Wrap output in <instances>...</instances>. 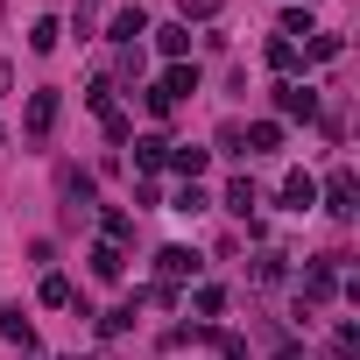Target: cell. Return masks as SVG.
Listing matches in <instances>:
<instances>
[{
    "instance_id": "cell-20",
    "label": "cell",
    "mask_w": 360,
    "mask_h": 360,
    "mask_svg": "<svg viewBox=\"0 0 360 360\" xmlns=\"http://www.w3.org/2000/svg\"><path fill=\"white\" fill-rule=\"evenodd\" d=\"M226 212H240V219L255 212V184H248V176H233V184H226Z\"/></svg>"
},
{
    "instance_id": "cell-23",
    "label": "cell",
    "mask_w": 360,
    "mask_h": 360,
    "mask_svg": "<svg viewBox=\"0 0 360 360\" xmlns=\"http://www.w3.org/2000/svg\"><path fill=\"white\" fill-rule=\"evenodd\" d=\"M304 57H311V64H332V57H339V36H304Z\"/></svg>"
},
{
    "instance_id": "cell-25",
    "label": "cell",
    "mask_w": 360,
    "mask_h": 360,
    "mask_svg": "<svg viewBox=\"0 0 360 360\" xmlns=\"http://www.w3.org/2000/svg\"><path fill=\"white\" fill-rule=\"evenodd\" d=\"M99 127H106V141H127V134H134V127H127V113H120V106H99Z\"/></svg>"
},
{
    "instance_id": "cell-24",
    "label": "cell",
    "mask_w": 360,
    "mask_h": 360,
    "mask_svg": "<svg viewBox=\"0 0 360 360\" xmlns=\"http://www.w3.org/2000/svg\"><path fill=\"white\" fill-rule=\"evenodd\" d=\"M269 64H276V71H283V78H290V71H297V64H304V57H297V43H283V36H276V43H269Z\"/></svg>"
},
{
    "instance_id": "cell-4",
    "label": "cell",
    "mask_w": 360,
    "mask_h": 360,
    "mask_svg": "<svg viewBox=\"0 0 360 360\" xmlns=\"http://www.w3.org/2000/svg\"><path fill=\"white\" fill-rule=\"evenodd\" d=\"M57 113H64V99H57V92H50V85H43V92H29V113H22V127H29V134H36V141H43V134H50V127H57Z\"/></svg>"
},
{
    "instance_id": "cell-28",
    "label": "cell",
    "mask_w": 360,
    "mask_h": 360,
    "mask_svg": "<svg viewBox=\"0 0 360 360\" xmlns=\"http://www.w3.org/2000/svg\"><path fill=\"white\" fill-rule=\"evenodd\" d=\"M85 106H92V113L113 106V78H92V85H85Z\"/></svg>"
},
{
    "instance_id": "cell-32",
    "label": "cell",
    "mask_w": 360,
    "mask_h": 360,
    "mask_svg": "<svg viewBox=\"0 0 360 360\" xmlns=\"http://www.w3.org/2000/svg\"><path fill=\"white\" fill-rule=\"evenodd\" d=\"M212 8H219V0H184V29H191V15H198V22H205V15H212Z\"/></svg>"
},
{
    "instance_id": "cell-9",
    "label": "cell",
    "mask_w": 360,
    "mask_h": 360,
    "mask_svg": "<svg viewBox=\"0 0 360 360\" xmlns=\"http://www.w3.org/2000/svg\"><path fill=\"white\" fill-rule=\"evenodd\" d=\"M205 162H212L205 148H169V162H162V169H176L184 184H198V176H205Z\"/></svg>"
},
{
    "instance_id": "cell-11",
    "label": "cell",
    "mask_w": 360,
    "mask_h": 360,
    "mask_svg": "<svg viewBox=\"0 0 360 360\" xmlns=\"http://www.w3.org/2000/svg\"><path fill=\"white\" fill-rule=\"evenodd\" d=\"M92 205V176L85 169H64V212H85Z\"/></svg>"
},
{
    "instance_id": "cell-17",
    "label": "cell",
    "mask_w": 360,
    "mask_h": 360,
    "mask_svg": "<svg viewBox=\"0 0 360 360\" xmlns=\"http://www.w3.org/2000/svg\"><path fill=\"white\" fill-rule=\"evenodd\" d=\"M191 311H198V318H219V311H226V290H219V283H198Z\"/></svg>"
},
{
    "instance_id": "cell-3",
    "label": "cell",
    "mask_w": 360,
    "mask_h": 360,
    "mask_svg": "<svg viewBox=\"0 0 360 360\" xmlns=\"http://www.w3.org/2000/svg\"><path fill=\"white\" fill-rule=\"evenodd\" d=\"M318 198H325V212H332V219H346V212H353V198H360V184H353V169H332L325 184H318Z\"/></svg>"
},
{
    "instance_id": "cell-1",
    "label": "cell",
    "mask_w": 360,
    "mask_h": 360,
    "mask_svg": "<svg viewBox=\"0 0 360 360\" xmlns=\"http://www.w3.org/2000/svg\"><path fill=\"white\" fill-rule=\"evenodd\" d=\"M276 113H283V120H318V92H311L304 78H283V85H276Z\"/></svg>"
},
{
    "instance_id": "cell-13",
    "label": "cell",
    "mask_w": 360,
    "mask_h": 360,
    "mask_svg": "<svg viewBox=\"0 0 360 360\" xmlns=\"http://www.w3.org/2000/svg\"><path fill=\"white\" fill-rule=\"evenodd\" d=\"M269 148H283V120H255L248 127V155H269Z\"/></svg>"
},
{
    "instance_id": "cell-26",
    "label": "cell",
    "mask_w": 360,
    "mask_h": 360,
    "mask_svg": "<svg viewBox=\"0 0 360 360\" xmlns=\"http://www.w3.org/2000/svg\"><path fill=\"white\" fill-rule=\"evenodd\" d=\"M134 240V219L127 212H106V248H127Z\"/></svg>"
},
{
    "instance_id": "cell-19",
    "label": "cell",
    "mask_w": 360,
    "mask_h": 360,
    "mask_svg": "<svg viewBox=\"0 0 360 360\" xmlns=\"http://www.w3.org/2000/svg\"><path fill=\"white\" fill-rule=\"evenodd\" d=\"M99 8H106V0H78V15H71V36H78V43L99 29Z\"/></svg>"
},
{
    "instance_id": "cell-22",
    "label": "cell",
    "mask_w": 360,
    "mask_h": 360,
    "mask_svg": "<svg viewBox=\"0 0 360 360\" xmlns=\"http://www.w3.org/2000/svg\"><path fill=\"white\" fill-rule=\"evenodd\" d=\"M297 36H318V29H311L304 8H283V43H297Z\"/></svg>"
},
{
    "instance_id": "cell-12",
    "label": "cell",
    "mask_w": 360,
    "mask_h": 360,
    "mask_svg": "<svg viewBox=\"0 0 360 360\" xmlns=\"http://www.w3.org/2000/svg\"><path fill=\"white\" fill-rule=\"evenodd\" d=\"M57 43H64V22H57V15H43V22L29 29V50H36V57H50Z\"/></svg>"
},
{
    "instance_id": "cell-16",
    "label": "cell",
    "mask_w": 360,
    "mask_h": 360,
    "mask_svg": "<svg viewBox=\"0 0 360 360\" xmlns=\"http://www.w3.org/2000/svg\"><path fill=\"white\" fill-rule=\"evenodd\" d=\"M0 332H8V339H15V346H22V353H29V346H36V325H29V318H22V304H15V311H8V318H0Z\"/></svg>"
},
{
    "instance_id": "cell-7",
    "label": "cell",
    "mask_w": 360,
    "mask_h": 360,
    "mask_svg": "<svg viewBox=\"0 0 360 360\" xmlns=\"http://www.w3.org/2000/svg\"><path fill=\"white\" fill-rule=\"evenodd\" d=\"M283 205H290V212H311V205H318V176L290 169V176H283Z\"/></svg>"
},
{
    "instance_id": "cell-6",
    "label": "cell",
    "mask_w": 360,
    "mask_h": 360,
    "mask_svg": "<svg viewBox=\"0 0 360 360\" xmlns=\"http://www.w3.org/2000/svg\"><path fill=\"white\" fill-rule=\"evenodd\" d=\"M106 36H113V43H120V50H141V36H148V15H141V8H120V15H113V29H106Z\"/></svg>"
},
{
    "instance_id": "cell-5",
    "label": "cell",
    "mask_w": 360,
    "mask_h": 360,
    "mask_svg": "<svg viewBox=\"0 0 360 360\" xmlns=\"http://www.w3.org/2000/svg\"><path fill=\"white\" fill-rule=\"evenodd\" d=\"M332 297H339V269L332 262H311L304 269V304H332Z\"/></svg>"
},
{
    "instance_id": "cell-21",
    "label": "cell",
    "mask_w": 360,
    "mask_h": 360,
    "mask_svg": "<svg viewBox=\"0 0 360 360\" xmlns=\"http://www.w3.org/2000/svg\"><path fill=\"white\" fill-rule=\"evenodd\" d=\"M71 297H78V290H71L64 276H43V304H50V311H71Z\"/></svg>"
},
{
    "instance_id": "cell-34",
    "label": "cell",
    "mask_w": 360,
    "mask_h": 360,
    "mask_svg": "<svg viewBox=\"0 0 360 360\" xmlns=\"http://www.w3.org/2000/svg\"><path fill=\"white\" fill-rule=\"evenodd\" d=\"M0 141H8V134H0Z\"/></svg>"
},
{
    "instance_id": "cell-18",
    "label": "cell",
    "mask_w": 360,
    "mask_h": 360,
    "mask_svg": "<svg viewBox=\"0 0 360 360\" xmlns=\"http://www.w3.org/2000/svg\"><path fill=\"white\" fill-rule=\"evenodd\" d=\"M205 205H212V198H205L198 184H176V198H169V212H184V219H191V212H205Z\"/></svg>"
},
{
    "instance_id": "cell-2",
    "label": "cell",
    "mask_w": 360,
    "mask_h": 360,
    "mask_svg": "<svg viewBox=\"0 0 360 360\" xmlns=\"http://www.w3.org/2000/svg\"><path fill=\"white\" fill-rule=\"evenodd\" d=\"M198 269H205V262H198L191 248H162V255H155V276H162L169 290H176V283H198Z\"/></svg>"
},
{
    "instance_id": "cell-15",
    "label": "cell",
    "mask_w": 360,
    "mask_h": 360,
    "mask_svg": "<svg viewBox=\"0 0 360 360\" xmlns=\"http://www.w3.org/2000/svg\"><path fill=\"white\" fill-rule=\"evenodd\" d=\"M134 162H141V169H162V162H169V141H162V134H141V141H134Z\"/></svg>"
},
{
    "instance_id": "cell-30",
    "label": "cell",
    "mask_w": 360,
    "mask_h": 360,
    "mask_svg": "<svg viewBox=\"0 0 360 360\" xmlns=\"http://www.w3.org/2000/svg\"><path fill=\"white\" fill-rule=\"evenodd\" d=\"M141 99H148V113H155V120H162V113H176V99H169V92H162V85H148V92H141Z\"/></svg>"
},
{
    "instance_id": "cell-29",
    "label": "cell",
    "mask_w": 360,
    "mask_h": 360,
    "mask_svg": "<svg viewBox=\"0 0 360 360\" xmlns=\"http://www.w3.org/2000/svg\"><path fill=\"white\" fill-rule=\"evenodd\" d=\"M255 283H283V255H255Z\"/></svg>"
},
{
    "instance_id": "cell-27",
    "label": "cell",
    "mask_w": 360,
    "mask_h": 360,
    "mask_svg": "<svg viewBox=\"0 0 360 360\" xmlns=\"http://www.w3.org/2000/svg\"><path fill=\"white\" fill-rule=\"evenodd\" d=\"M205 339L219 346V360H248V339H240V332H205Z\"/></svg>"
},
{
    "instance_id": "cell-31",
    "label": "cell",
    "mask_w": 360,
    "mask_h": 360,
    "mask_svg": "<svg viewBox=\"0 0 360 360\" xmlns=\"http://www.w3.org/2000/svg\"><path fill=\"white\" fill-rule=\"evenodd\" d=\"M127 318H134V304H120V311H106V318H99V332L113 339V332H127Z\"/></svg>"
},
{
    "instance_id": "cell-33",
    "label": "cell",
    "mask_w": 360,
    "mask_h": 360,
    "mask_svg": "<svg viewBox=\"0 0 360 360\" xmlns=\"http://www.w3.org/2000/svg\"><path fill=\"white\" fill-rule=\"evenodd\" d=\"M8 85H15V71H8V64H0V92H8Z\"/></svg>"
},
{
    "instance_id": "cell-14",
    "label": "cell",
    "mask_w": 360,
    "mask_h": 360,
    "mask_svg": "<svg viewBox=\"0 0 360 360\" xmlns=\"http://www.w3.org/2000/svg\"><path fill=\"white\" fill-rule=\"evenodd\" d=\"M120 269H127V255L99 240V248H92V276H99V283H120Z\"/></svg>"
},
{
    "instance_id": "cell-10",
    "label": "cell",
    "mask_w": 360,
    "mask_h": 360,
    "mask_svg": "<svg viewBox=\"0 0 360 360\" xmlns=\"http://www.w3.org/2000/svg\"><path fill=\"white\" fill-rule=\"evenodd\" d=\"M155 85H162L169 99H184V92H198V64H169V71H162Z\"/></svg>"
},
{
    "instance_id": "cell-8",
    "label": "cell",
    "mask_w": 360,
    "mask_h": 360,
    "mask_svg": "<svg viewBox=\"0 0 360 360\" xmlns=\"http://www.w3.org/2000/svg\"><path fill=\"white\" fill-rule=\"evenodd\" d=\"M155 50H162L169 64H184V57H191V29H184V22H169V29H155Z\"/></svg>"
}]
</instances>
